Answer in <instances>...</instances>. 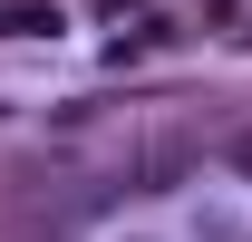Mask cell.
Listing matches in <instances>:
<instances>
[{
	"label": "cell",
	"instance_id": "6da1fadb",
	"mask_svg": "<svg viewBox=\"0 0 252 242\" xmlns=\"http://www.w3.org/2000/svg\"><path fill=\"white\" fill-rule=\"evenodd\" d=\"M49 30H59L49 0H0V39H49Z\"/></svg>",
	"mask_w": 252,
	"mask_h": 242
},
{
	"label": "cell",
	"instance_id": "7a4b0ae2",
	"mask_svg": "<svg viewBox=\"0 0 252 242\" xmlns=\"http://www.w3.org/2000/svg\"><path fill=\"white\" fill-rule=\"evenodd\" d=\"M233 155H243V165H252V136H243V146H233Z\"/></svg>",
	"mask_w": 252,
	"mask_h": 242
}]
</instances>
